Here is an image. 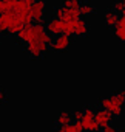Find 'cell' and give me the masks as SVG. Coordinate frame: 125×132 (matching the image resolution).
Returning <instances> with one entry per match:
<instances>
[{
    "instance_id": "cell-1",
    "label": "cell",
    "mask_w": 125,
    "mask_h": 132,
    "mask_svg": "<svg viewBox=\"0 0 125 132\" xmlns=\"http://www.w3.org/2000/svg\"><path fill=\"white\" fill-rule=\"evenodd\" d=\"M123 106H125V89L100 100V107L111 112L113 117H120V113L123 112Z\"/></svg>"
},
{
    "instance_id": "cell-2",
    "label": "cell",
    "mask_w": 125,
    "mask_h": 132,
    "mask_svg": "<svg viewBox=\"0 0 125 132\" xmlns=\"http://www.w3.org/2000/svg\"><path fill=\"white\" fill-rule=\"evenodd\" d=\"M0 22L6 27V33H9L11 36H17L25 27V23L17 16L16 10H9V11H5L3 14H0Z\"/></svg>"
},
{
    "instance_id": "cell-3",
    "label": "cell",
    "mask_w": 125,
    "mask_h": 132,
    "mask_svg": "<svg viewBox=\"0 0 125 132\" xmlns=\"http://www.w3.org/2000/svg\"><path fill=\"white\" fill-rule=\"evenodd\" d=\"M54 16L64 22H76L77 19H80V13L79 10H74V8H68V6H57L56 11H54Z\"/></svg>"
},
{
    "instance_id": "cell-4",
    "label": "cell",
    "mask_w": 125,
    "mask_h": 132,
    "mask_svg": "<svg viewBox=\"0 0 125 132\" xmlns=\"http://www.w3.org/2000/svg\"><path fill=\"white\" fill-rule=\"evenodd\" d=\"M26 45V51H28V54L31 56V57H34V59H40V57H43L45 54H46V51H48V44H45V42H40V40H31V42H28V44H25Z\"/></svg>"
},
{
    "instance_id": "cell-5",
    "label": "cell",
    "mask_w": 125,
    "mask_h": 132,
    "mask_svg": "<svg viewBox=\"0 0 125 132\" xmlns=\"http://www.w3.org/2000/svg\"><path fill=\"white\" fill-rule=\"evenodd\" d=\"M82 126L85 132H97L100 127L96 123L94 118V110L93 109H85L84 110V118H82Z\"/></svg>"
},
{
    "instance_id": "cell-6",
    "label": "cell",
    "mask_w": 125,
    "mask_h": 132,
    "mask_svg": "<svg viewBox=\"0 0 125 132\" xmlns=\"http://www.w3.org/2000/svg\"><path fill=\"white\" fill-rule=\"evenodd\" d=\"M51 50L54 51H67L70 47H71V36H67V34H60V36H56L51 42Z\"/></svg>"
},
{
    "instance_id": "cell-7",
    "label": "cell",
    "mask_w": 125,
    "mask_h": 132,
    "mask_svg": "<svg viewBox=\"0 0 125 132\" xmlns=\"http://www.w3.org/2000/svg\"><path fill=\"white\" fill-rule=\"evenodd\" d=\"M45 28H46V31L51 34V36H60V34H64V28H65V22L64 20H60V19H57L56 16L54 17H51L48 22H46V25H45Z\"/></svg>"
},
{
    "instance_id": "cell-8",
    "label": "cell",
    "mask_w": 125,
    "mask_h": 132,
    "mask_svg": "<svg viewBox=\"0 0 125 132\" xmlns=\"http://www.w3.org/2000/svg\"><path fill=\"white\" fill-rule=\"evenodd\" d=\"M45 11H46V3L45 0H36L31 6V13H33V20L36 23H42L45 19Z\"/></svg>"
},
{
    "instance_id": "cell-9",
    "label": "cell",
    "mask_w": 125,
    "mask_h": 132,
    "mask_svg": "<svg viewBox=\"0 0 125 132\" xmlns=\"http://www.w3.org/2000/svg\"><path fill=\"white\" fill-rule=\"evenodd\" d=\"M94 118H96V123L99 124V127L103 129V127H107V126L111 124V121H113V113L108 112L107 109H102V107H100L99 110L94 112Z\"/></svg>"
},
{
    "instance_id": "cell-10",
    "label": "cell",
    "mask_w": 125,
    "mask_h": 132,
    "mask_svg": "<svg viewBox=\"0 0 125 132\" xmlns=\"http://www.w3.org/2000/svg\"><path fill=\"white\" fill-rule=\"evenodd\" d=\"M88 34V23L85 19H77L74 23V36L76 37H84Z\"/></svg>"
},
{
    "instance_id": "cell-11",
    "label": "cell",
    "mask_w": 125,
    "mask_h": 132,
    "mask_svg": "<svg viewBox=\"0 0 125 132\" xmlns=\"http://www.w3.org/2000/svg\"><path fill=\"white\" fill-rule=\"evenodd\" d=\"M56 132H85V130H84L82 121H74V123L67 124V126H60Z\"/></svg>"
},
{
    "instance_id": "cell-12",
    "label": "cell",
    "mask_w": 125,
    "mask_h": 132,
    "mask_svg": "<svg viewBox=\"0 0 125 132\" xmlns=\"http://www.w3.org/2000/svg\"><path fill=\"white\" fill-rule=\"evenodd\" d=\"M103 20H105V25L107 27H116L117 25V22H119V14L117 13H114L113 10H108L105 14H103Z\"/></svg>"
},
{
    "instance_id": "cell-13",
    "label": "cell",
    "mask_w": 125,
    "mask_h": 132,
    "mask_svg": "<svg viewBox=\"0 0 125 132\" xmlns=\"http://www.w3.org/2000/svg\"><path fill=\"white\" fill-rule=\"evenodd\" d=\"M57 124L59 126H67V124H71L73 123V115L70 113V112H62V113H59V117H57Z\"/></svg>"
},
{
    "instance_id": "cell-14",
    "label": "cell",
    "mask_w": 125,
    "mask_h": 132,
    "mask_svg": "<svg viewBox=\"0 0 125 132\" xmlns=\"http://www.w3.org/2000/svg\"><path fill=\"white\" fill-rule=\"evenodd\" d=\"M79 13H80V16H84V17L91 16V14L94 13V6H93L91 3H82L80 8H79Z\"/></svg>"
},
{
    "instance_id": "cell-15",
    "label": "cell",
    "mask_w": 125,
    "mask_h": 132,
    "mask_svg": "<svg viewBox=\"0 0 125 132\" xmlns=\"http://www.w3.org/2000/svg\"><path fill=\"white\" fill-rule=\"evenodd\" d=\"M114 36H116L120 42H125V27L116 25V27H114Z\"/></svg>"
},
{
    "instance_id": "cell-16",
    "label": "cell",
    "mask_w": 125,
    "mask_h": 132,
    "mask_svg": "<svg viewBox=\"0 0 125 132\" xmlns=\"http://www.w3.org/2000/svg\"><path fill=\"white\" fill-rule=\"evenodd\" d=\"M74 23H76V22H65L64 34H67V36H74Z\"/></svg>"
},
{
    "instance_id": "cell-17",
    "label": "cell",
    "mask_w": 125,
    "mask_h": 132,
    "mask_svg": "<svg viewBox=\"0 0 125 132\" xmlns=\"http://www.w3.org/2000/svg\"><path fill=\"white\" fill-rule=\"evenodd\" d=\"M80 0H65L64 2V6H68V8H74V10H79L80 8Z\"/></svg>"
},
{
    "instance_id": "cell-18",
    "label": "cell",
    "mask_w": 125,
    "mask_h": 132,
    "mask_svg": "<svg viewBox=\"0 0 125 132\" xmlns=\"http://www.w3.org/2000/svg\"><path fill=\"white\" fill-rule=\"evenodd\" d=\"M113 11L117 13V14H119V13H123V11H125V5L120 2V0H116L114 5H113Z\"/></svg>"
},
{
    "instance_id": "cell-19",
    "label": "cell",
    "mask_w": 125,
    "mask_h": 132,
    "mask_svg": "<svg viewBox=\"0 0 125 132\" xmlns=\"http://www.w3.org/2000/svg\"><path fill=\"white\" fill-rule=\"evenodd\" d=\"M82 118H84V110H77V112L73 113V120L74 121H82Z\"/></svg>"
},
{
    "instance_id": "cell-20",
    "label": "cell",
    "mask_w": 125,
    "mask_h": 132,
    "mask_svg": "<svg viewBox=\"0 0 125 132\" xmlns=\"http://www.w3.org/2000/svg\"><path fill=\"white\" fill-rule=\"evenodd\" d=\"M34 2H36V0H19V3H20L22 6H28V8H31Z\"/></svg>"
},
{
    "instance_id": "cell-21",
    "label": "cell",
    "mask_w": 125,
    "mask_h": 132,
    "mask_svg": "<svg viewBox=\"0 0 125 132\" xmlns=\"http://www.w3.org/2000/svg\"><path fill=\"white\" fill-rule=\"evenodd\" d=\"M100 132H117V129H116V127H113V126L110 124V126H107V127H103V129H102Z\"/></svg>"
},
{
    "instance_id": "cell-22",
    "label": "cell",
    "mask_w": 125,
    "mask_h": 132,
    "mask_svg": "<svg viewBox=\"0 0 125 132\" xmlns=\"http://www.w3.org/2000/svg\"><path fill=\"white\" fill-rule=\"evenodd\" d=\"M5 100H6V93L3 92V89H2V87H0V103H3Z\"/></svg>"
},
{
    "instance_id": "cell-23",
    "label": "cell",
    "mask_w": 125,
    "mask_h": 132,
    "mask_svg": "<svg viewBox=\"0 0 125 132\" xmlns=\"http://www.w3.org/2000/svg\"><path fill=\"white\" fill-rule=\"evenodd\" d=\"M3 13H5V2L0 0V14H3Z\"/></svg>"
},
{
    "instance_id": "cell-24",
    "label": "cell",
    "mask_w": 125,
    "mask_h": 132,
    "mask_svg": "<svg viewBox=\"0 0 125 132\" xmlns=\"http://www.w3.org/2000/svg\"><path fill=\"white\" fill-rule=\"evenodd\" d=\"M117 132H125V129H117Z\"/></svg>"
},
{
    "instance_id": "cell-25",
    "label": "cell",
    "mask_w": 125,
    "mask_h": 132,
    "mask_svg": "<svg viewBox=\"0 0 125 132\" xmlns=\"http://www.w3.org/2000/svg\"><path fill=\"white\" fill-rule=\"evenodd\" d=\"M120 2H122V3H123V5H125V0H120Z\"/></svg>"
},
{
    "instance_id": "cell-26",
    "label": "cell",
    "mask_w": 125,
    "mask_h": 132,
    "mask_svg": "<svg viewBox=\"0 0 125 132\" xmlns=\"http://www.w3.org/2000/svg\"><path fill=\"white\" fill-rule=\"evenodd\" d=\"M2 2H9V0H2Z\"/></svg>"
},
{
    "instance_id": "cell-27",
    "label": "cell",
    "mask_w": 125,
    "mask_h": 132,
    "mask_svg": "<svg viewBox=\"0 0 125 132\" xmlns=\"http://www.w3.org/2000/svg\"><path fill=\"white\" fill-rule=\"evenodd\" d=\"M0 36H2V34H0Z\"/></svg>"
}]
</instances>
